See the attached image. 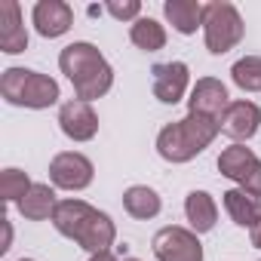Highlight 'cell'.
Returning a JSON list of instances; mask_svg holds the SVG:
<instances>
[{
  "label": "cell",
  "instance_id": "5bb4252c",
  "mask_svg": "<svg viewBox=\"0 0 261 261\" xmlns=\"http://www.w3.org/2000/svg\"><path fill=\"white\" fill-rule=\"evenodd\" d=\"M0 49L7 56L28 49V31L22 25V10L16 0H4L0 4Z\"/></svg>",
  "mask_w": 261,
  "mask_h": 261
},
{
  "label": "cell",
  "instance_id": "ffe728a7",
  "mask_svg": "<svg viewBox=\"0 0 261 261\" xmlns=\"http://www.w3.org/2000/svg\"><path fill=\"white\" fill-rule=\"evenodd\" d=\"M129 40H133L139 49H145V53H157V49L166 46V28L157 19L148 16V19L133 22V28H129Z\"/></svg>",
  "mask_w": 261,
  "mask_h": 261
},
{
  "label": "cell",
  "instance_id": "3957f363",
  "mask_svg": "<svg viewBox=\"0 0 261 261\" xmlns=\"http://www.w3.org/2000/svg\"><path fill=\"white\" fill-rule=\"evenodd\" d=\"M218 133H221V123L218 120L188 111L185 120H175V123H169V126L160 129V136H157V154L166 163H188L197 154H203L215 142Z\"/></svg>",
  "mask_w": 261,
  "mask_h": 261
},
{
  "label": "cell",
  "instance_id": "7c38bea8",
  "mask_svg": "<svg viewBox=\"0 0 261 261\" xmlns=\"http://www.w3.org/2000/svg\"><path fill=\"white\" fill-rule=\"evenodd\" d=\"M258 123H261V108L255 101H230V108L221 117V133L233 142H249L258 133Z\"/></svg>",
  "mask_w": 261,
  "mask_h": 261
},
{
  "label": "cell",
  "instance_id": "44dd1931",
  "mask_svg": "<svg viewBox=\"0 0 261 261\" xmlns=\"http://www.w3.org/2000/svg\"><path fill=\"white\" fill-rule=\"evenodd\" d=\"M230 77L240 89L246 92H261V56H246L240 62H233Z\"/></svg>",
  "mask_w": 261,
  "mask_h": 261
},
{
  "label": "cell",
  "instance_id": "7402d4cb",
  "mask_svg": "<svg viewBox=\"0 0 261 261\" xmlns=\"http://www.w3.org/2000/svg\"><path fill=\"white\" fill-rule=\"evenodd\" d=\"M34 185H31V178L22 172V169H4V175H0V191H4V200L7 203H22L25 197H28V191H31Z\"/></svg>",
  "mask_w": 261,
  "mask_h": 261
},
{
  "label": "cell",
  "instance_id": "484cf974",
  "mask_svg": "<svg viewBox=\"0 0 261 261\" xmlns=\"http://www.w3.org/2000/svg\"><path fill=\"white\" fill-rule=\"evenodd\" d=\"M123 261H139V258H123Z\"/></svg>",
  "mask_w": 261,
  "mask_h": 261
},
{
  "label": "cell",
  "instance_id": "30bf717a",
  "mask_svg": "<svg viewBox=\"0 0 261 261\" xmlns=\"http://www.w3.org/2000/svg\"><path fill=\"white\" fill-rule=\"evenodd\" d=\"M151 80H154V98H160L163 105H178L188 92L191 71L185 62H163L151 68Z\"/></svg>",
  "mask_w": 261,
  "mask_h": 261
},
{
  "label": "cell",
  "instance_id": "8fae6325",
  "mask_svg": "<svg viewBox=\"0 0 261 261\" xmlns=\"http://www.w3.org/2000/svg\"><path fill=\"white\" fill-rule=\"evenodd\" d=\"M188 108L191 114H203V117H212L221 123L224 111L230 108V98H227V89L221 80L215 77H200L191 89V98H188Z\"/></svg>",
  "mask_w": 261,
  "mask_h": 261
},
{
  "label": "cell",
  "instance_id": "9a60e30c",
  "mask_svg": "<svg viewBox=\"0 0 261 261\" xmlns=\"http://www.w3.org/2000/svg\"><path fill=\"white\" fill-rule=\"evenodd\" d=\"M163 16H166V22L178 34H194L203 25L206 4H200V0H166V4H163Z\"/></svg>",
  "mask_w": 261,
  "mask_h": 261
},
{
  "label": "cell",
  "instance_id": "5b68a950",
  "mask_svg": "<svg viewBox=\"0 0 261 261\" xmlns=\"http://www.w3.org/2000/svg\"><path fill=\"white\" fill-rule=\"evenodd\" d=\"M246 34L243 16L233 4L227 0H215L206 4V16H203V37H206V49L212 56H224L227 49H233Z\"/></svg>",
  "mask_w": 261,
  "mask_h": 261
},
{
  "label": "cell",
  "instance_id": "ac0fdd59",
  "mask_svg": "<svg viewBox=\"0 0 261 261\" xmlns=\"http://www.w3.org/2000/svg\"><path fill=\"white\" fill-rule=\"evenodd\" d=\"M123 209L133 215V218L148 221V218L160 215L163 203H160V194H157L154 188H148V185H133V188L123 194Z\"/></svg>",
  "mask_w": 261,
  "mask_h": 261
},
{
  "label": "cell",
  "instance_id": "ba28073f",
  "mask_svg": "<svg viewBox=\"0 0 261 261\" xmlns=\"http://www.w3.org/2000/svg\"><path fill=\"white\" fill-rule=\"evenodd\" d=\"M92 172L95 169H92L89 157H83L77 151H62L49 163V178L62 191H83V188H89L92 185Z\"/></svg>",
  "mask_w": 261,
  "mask_h": 261
},
{
  "label": "cell",
  "instance_id": "52a82bcc",
  "mask_svg": "<svg viewBox=\"0 0 261 261\" xmlns=\"http://www.w3.org/2000/svg\"><path fill=\"white\" fill-rule=\"evenodd\" d=\"M154 255L157 261H203V246L194 230L169 224L154 233Z\"/></svg>",
  "mask_w": 261,
  "mask_h": 261
},
{
  "label": "cell",
  "instance_id": "8992f818",
  "mask_svg": "<svg viewBox=\"0 0 261 261\" xmlns=\"http://www.w3.org/2000/svg\"><path fill=\"white\" fill-rule=\"evenodd\" d=\"M218 172L230 181L240 185V191L252 194V197H261V160L252 154V148H243V145H230L221 151L218 157Z\"/></svg>",
  "mask_w": 261,
  "mask_h": 261
},
{
  "label": "cell",
  "instance_id": "4fadbf2b",
  "mask_svg": "<svg viewBox=\"0 0 261 261\" xmlns=\"http://www.w3.org/2000/svg\"><path fill=\"white\" fill-rule=\"evenodd\" d=\"M34 28L40 37H62L68 34V28L74 25V10L65 4V0H40V4H34Z\"/></svg>",
  "mask_w": 261,
  "mask_h": 261
},
{
  "label": "cell",
  "instance_id": "603a6c76",
  "mask_svg": "<svg viewBox=\"0 0 261 261\" xmlns=\"http://www.w3.org/2000/svg\"><path fill=\"white\" fill-rule=\"evenodd\" d=\"M114 19H120V22H129V19H133V22H139V13H142V4H139V0H123V4H120V0H111V4L105 7Z\"/></svg>",
  "mask_w": 261,
  "mask_h": 261
},
{
  "label": "cell",
  "instance_id": "277c9868",
  "mask_svg": "<svg viewBox=\"0 0 261 261\" xmlns=\"http://www.w3.org/2000/svg\"><path fill=\"white\" fill-rule=\"evenodd\" d=\"M0 92L10 105L31 108V111H43L59 101V83L28 68H7L4 77H0Z\"/></svg>",
  "mask_w": 261,
  "mask_h": 261
},
{
  "label": "cell",
  "instance_id": "cb8c5ba5",
  "mask_svg": "<svg viewBox=\"0 0 261 261\" xmlns=\"http://www.w3.org/2000/svg\"><path fill=\"white\" fill-rule=\"evenodd\" d=\"M252 246H255V249H261V221L252 227Z\"/></svg>",
  "mask_w": 261,
  "mask_h": 261
},
{
  "label": "cell",
  "instance_id": "4316f807",
  "mask_svg": "<svg viewBox=\"0 0 261 261\" xmlns=\"http://www.w3.org/2000/svg\"><path fill=\"white\" fill-rule=\"evenodd\" d=\"M19 261H34V258H19Z\"/></svg>",
  "mask_w": 261,
  "mask_h": 261
},
{
  "label": "cell",
  "instance_id": "6da1fadb",
  "mask_svg": "<svg viewBox=\"0 0 261 261\" xmlns=\"http://www.w3.org/2000/svg\"><path fill=\"white\" fill-rule=\"evenodd\" d=\"M53 227L62 237L74 240L80 249L92 252V255L111 252V246L117 240L114 221L105 212H98L89 203H83V200H62L56 206V212H53Z\"/></svg>",
  "mask_w": 261,
  "mask_h": 261
},
{
  "label": "cell",
  "instance_id": "7a4b0ae2",
  "mask_svg": "<svg viewBox=\"0 0 261 261\" xmlns=\"http://www.w3.org/2000/svg\"><path fill=\"white\" fill-rule=\"evenodd\" d=\"M59 68L74 83V92H77L80 101H95V98H101L114 86V68L86 40L68 43L59 53Z\"/></svg>",
  "mask_w": 261,
  "mask_h": 261
},
{
  "label": "cell",
  "instance_id": "d6986e66",
  "mask_svg": "<svg viewBox=\"0 0 261 261\" xmlns=\"http://www.w3.org/2000/svg\"><path fill=\"white\" fill-rule=\"evenodd\" d=\"M56 191L49 188V185H34L31 191H28V197L19 203V212L28 218V221H46V218H53V212H56Z\"/></svg>",
  "mask_w": 261,
  "mask_h": 261
},
{
  "label": "cell",
  "instance_id": "9c48e42d",
  "mask_svg": "<svg viewBox=\"0 0 261 261\" xmlns=\"http://www.w3.org/2000/svg\"><path fill=\"white\" fill-rule=\"evenodd\" d=\"M59 126H62V133L71 139V142H89L95 139L98 133V117L92 111L89 101H80V98H71L62 105L59 111Z\"/></svg>",
  "mask_w": 261,
  "mask_h": 261
},
{
  "label": "cell",
  "instance_id": "2e32d148",
  "mask_svg": "<svg viewBox=\"0 0 261 261\" xmlns=\"http://www.w3.org/2000/svg\"><path fill=\"white\" fill-rule=\"evenodd\" d=\"M221 197H224V209H227V215H230L233 224L252 230V227L261 221V197H252V194H246V191H240V188L224 191Z\"/></svg>",
  "mask_w": 261,
  "mask_h": 261
},
{
  "label": "cell",
  "instance_id": "e0dca14e",
  "mask_svg": "<svg viewBox=\"0 0 261 261\" xmlns=\"http://www.w3.org/2000/svg\"><path fill=\"white\" fill-rule=\"evenodd\" d=\"M185 215H188L194 233H209L218 221V206L206 191H191L185 200Z\"/></svg>",
  "mask_w": 261,
  "mask_h": 261
},
{
  "label": "cell",
  "instance_id": "d4e9b609",
  "mask_svg": "<svg viewBox=\"0 0 261 261\" xmlns=\"http://www.w3.org/2000/svg\"><path fill=\"white\" fill-rule=\"evenodd\" d=\"M89 261H120V258H117L114 252H98V255H92Z\"/></svg>",
  "mask_w": 261,
  "mask_h": 261
}]
</instances>
